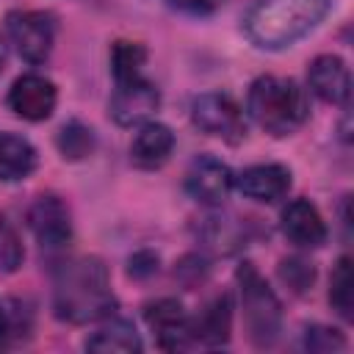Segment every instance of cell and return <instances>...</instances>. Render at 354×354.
<instances>
[{"label": "cell", "instance_id": "1", "mask_svg": "<svg viewBox=\"0 0 354 354\" xmlns=\"http://www.w3.org/2000/svg\"><path fill=\"white\" fill-rule=\"evenodd\" d=\"M116 299L111 293V277L100 257L64 260L53 274V310L61 321L88 324L111 315Z\"/></svg>", "mask_w": 354, "mask_h": 354}, {"label": "cell", "instance_id": "2", "mask_svg": "<svg viewBox=\"0 0 354 354\" xmlns=\"http://www.w3.org/2000/svg\"><path fill=\"white\" fill-rule=\"evenodd\" d=\"M329 6L332 0H254L243 30L260 50H285L307 36L326 17Z\"/></svg>", "mask_w": 354, "mask_h": 354}, {"label": "cell", "instance_id": "3", "mask_svg": "<svg viewBox=\"0 0 354 354\" xmlns=\"http://www.w3.org/2000/svg\"><path fill=\"white\" fill-rule=\"evenodd\" d=\"M246 111L257 127H263L274 138H282V136L296 133L307 122L310 102H307L304 88L296 80L263 75L249 86Z\"/></svg>", "mask_w": 354, "mask_h": 354}, {"label": "cell", "instance_id": "4", "mask_svg": "<svg viewBox=\"0 0 354 354\" xmlns=\"http://www.w3.org/2000/svg\"><path fill=\"white\" fill-rule=\"evenodd\" d=\"M243 304V326L257 348H271L282 332V304L268 282L252 263H241L235 271Z\"/></svg>", "mask_w": 354, "mask_h": 354}, {"label": "cell", "instance_id": "5", "mask_svg": "<svg viewBox=\"0 0 354 354\" xmlns=\"http://www.w3.org/2000/svg\"><path fill=\"white\" fill-rule=\"evenodd\" d=\"M6 30L19 58L28 64H41L50 58L55 44V22L44 11H11L6 17Z\"/></svg>", "mask_w": 354, "mask_h": 354}, {"label": "cell", "instance_id": "6", "mask_svg": "<svg viewBox=\"0 0 354 354\" xmlns=\"http://www.w3.org/2000/svg\"><path fill=\"white\" fill-rule=\"evenodd\" d=\"M191 122L207 133V136H218L230 144L241 141L243 133H246V124H243V113L238 108V102L230 97V94H221V91H207V94H199L194 102H191Z\"/></svg>", "mask_w": 354, "mask_h": 354}, {"label": "cell", "instance_id": "7", "mask_svg": "<svg viewBox=\"0 0 354 354\" xmlns=\"http://www.w3.org/2000/svg\"><path fill=\"white\" fill-rule=\"evenodd\" d=\"M28 227L36 235L41 249H64L72 238V216L69 207L64 205V199L53 196V194H41L33 199V205L28 207Z\"/></svg>", "mask_w": 354, "mask_h": 354}, {"label": "cell", "instance_id": "8", "mask_svg": "<svg viewBox=\"0 0 354 354\" xmlns=\"http://www.w3.org/2000/svg\"><path fill=\"white\" fill-rule=\"evenodd\" d=\"M158 105H160V91L155 88V83H149L147 77H136V80L116 83L108 111L116 124L133 127V124L149 122V116L158 111Z\"/></svg>", "mask_w": 354, "mask_h": 354}, {"label": "cell", "instance_id": "9", "mask_svg": "<svg viewBox=\"0 0 354 354\" xmlns=\"http://www.w3.org/2000/svg\"><path fill=\"white\" fill-rule=\"evenodd\" d=\"M232 188H235V174L230 171V166H224L210 155H199L185 171L188 196L207 207H218Z\"/></svg>", "mask_w": 354, "mask_h": 354}, {"label": "cell", "instance_id": "10", "mask_svg": "<svg viewBox=\"0 0 354 354\" xmlns=\"http://www.w3.org/2000/svg\"><path fill=\"white\" fill-rule=\"evenodd\" d=\"M8 108L28 119V122H44L53 116L55 102H58V88L50 77L44 75H22L14 80V86L8 88L6 97Z\"/></svg>", "mask_w": 354, "mask_h": 354}, {"label": "cell", "instance_id": "11", "mask_svg": "<svg viewBox=\"0 0 354 354\" xmlns=\"http://www.w3.org/2000/svg\"><path fill=\"white\" fill-rule=\"evenodd\" d=\"M144 318H147L149 329L155 332L160 348L177 351V348L191 346V340H194L191 318L185 315V310H183V304L177 299H169L166 296V299L149 301L144 307Z\"/></svg>", "mask_w": 354, "mask_h": 354}, {"label": "cell", "instance_id": "12", "mask_svg": "<svg viewBox=\"0 0 354 354\" xmlns=\"http://www.w3.org/2000/svg\"><path fill=\"white\" fill-rule=\"evenodd\" d=\"M282 232L299 249H318L326 243V221L310 199H293L282 210Z\"/></svg>", "mask_w": 354, "mask_h": 354}, {"label": "cell", "instance_id": "13", "mask_svg": "<svg viewBox=\"0 0 354 354\" xmlns=\"http://www.w3.org/2000/svg\"><path fill=\"white\" fill-rule=\"evenodd\" d=\"M307 83H310V91L329 105H346L348 102L351 75H348L346 61L337 55L326 53V55L313 58V64L307 69Z\"/></svg>", "mask_w": 354, "mask_h": 354}, {"label": "cell", "instance_id": "14", "mask_svg": "<svg viewBox=\"0 0 354 354\" xmlns=\"http://www.w3.org/2000/svg\"><path fill=\"white\" fill-rule=\"evenodd\" d=\"M290 169L282 163H257L235 177V188L254 202H277L290 191Z\"/></svg>", "mask_w": 354, "mask_h": 354}, {"label": "cell", "instance_id": "15", "mask_svg": "<svg viewBox=\"0 0 354 354\" xmlns=\"http://www.w3.org/2000/svg\"><path fill=\"white\" fill-rule=\"evenodd\" d=\"M174 149V133L160 122L138 124V133L130 144V158L138 169H160Z\"/></svg>", "mask_w": 354, "mask_h": 354}, {"label": "cell", "instance_id": "16", "mask_svg": "<svg viewBox=\"0 0 354 354\" xmlns=\"http://www.w3.org/2000/svg\"><path fill=\"white\" fill-rule=\"evenodd\" d=\"M230 329H232V299L227 293L216 296L199 313V318L191 321L194 340H199L205 346H224L230 340Z\"/></svg>", "mask_w": 354, "mask_h": 354}, {"label": "cell", "instance_id": "17", "mask_svg": "<svg viewBox=\"0 0 354 354\" xmlns=\"http://www.w3.org/2000/svg\"><path fill=\"white\" fill-rule=\"evenodd\" d=\"M39 163L36 147L17 133H0V180L17 183L33 174Z\"/></svg>", "mask_w": 354, "mask_h": 354}, {"label": "cell", "instance_id": "18", "mask_svg": "<svg viewBox=\"0 0 354 354\" xmlns=\"http://www.w3.org/2000/svg\"><path fill=\"white\" fill-rule=\"evenodd\" d=\"M86 348L88 351H141L144 346L130 321L111 318L86 340Z\"/></svg>", "mask_w": 354, "mask_h": 354}, {"label": "cell", "instance_id": "19", "mask_svg": "<svg viewBox=\"0 0 354 354\" xmlns=\"http://www.w3.org/2000/svg\"><path fill=\"white\" fill-rule=\"evenodd\" d=\"M147 64V47L138 41H113L111 47V72L116 83L144 77L141 69Z\"/></svg>", "mask_w": 354, "mask_h": 354}, {"label": "cell", "instance_id": "20", "mask_svg": "<svg viewBox=\"0 0 354 354\" xmlns=\"http://www.w3.org/2000/svg\"><path fill=\"white\" fill-rule=\"evenodd\" d=\"M55 147H58L61 158H66V160H83L86 155L94 152L97 138H94V130L86 127L83 122H66V124L58 130Z\"/></svg>", "mask_w": 354, "mask_h": 354}, {"label": "cell", "instance_id": "21", "mask_svg": "<svg viewBox=\"0 0 354 354\" xmlns=\"http://www.w3.org/2000/svg\"><path fill=\"white\" fill-rule=\"evenodd\" d=\"M329 304L332 310L343 318V321H351L354 318V290H351V260L343 254L332 271V279H329Z\"/></svg>", "mask_w": 354, "mask_h": 354}, {"label": "cell", "instance_id": "22", "mask_svg": "<svg viewBox=\"0 0 354 354\" xmlns=\"http://www.w3.org/2000/svg\"><path fill=\"white\" fill-rule=\"evenodd\" d=\"M25 260V249L22 241L17 235V230L11 227V221L0 213V271L14 274Z\"/></svg>", "mask_w": 354, "mask_h": 354}, {"label": "cell", "instance_id": "23", "mask_svg": "<svg viewBox=\"0 0 354 354\" xmlns=\"http://www.w3.org/2000/svg\"><path fill=\"white\" fill-rule=\"evenodd\" d=\"M279 279L293 290V293H304L310 290V285L315 282V268L313 263L301 260V257H285L279 263Z\"/></svg>", "mask_w": 354, "mask_h": 354}, {"label": "cell", "instance_id": "24", "mask_svg": "<svg viewBox=\"0 0 354 354\" xmlns=\"http://www.w3.org/2000/svg\"><path fill=\"white\" fill-rule=\"evenodd\" d=\"M304 348H307V351H315V354L343 351V348H346V337H343L340 329L313 324V326L304 329Z\"/></svg>", "mask_w": 354, "mask_h": 354}, {"label": "cell", "instance_id": "25", "mask_svg": "<svg viewBox=\"0 0 354 354\" xmlns=\"http://www.w3.org/2000/svg\"><path fill=\"white\" fill-rule=\"evenodd\" d=\"M127 271H130V277H138V279H144V277H152L155 271H158V254L155 252H136L130 260H127Z\"/></svg>", "mask_w": 354, "mask_h": 354}, {"label": "cell", "instance_id": "26", "mask_svg": "<svg viewBox=\"0 0 354 354\" xmlns=\"http://www.w3.org/2000/svg\"><path fill=\"white\" fill-rule=\"evenodd\" d=\"M171 8H180L185 14H213L224 6V0H166Z\"/></svg>", "mask_w": 354, "mask_h": 354}, {"label": "cell", "instance_id": "27", "mask_svg": "<svg viewBox=\"0 0 354 354\" xmlns=\"http://www.w3.org/2000/svg\"><path fill=\"white\" fill-rule=\"evenodd\" d=\"M11 315H8V310L0 304V348L8 343V337H11Z\"/></svg>", "mask_w": 354, "mask_h": 354}, {"label": "cell", "instance_id": "28", "mask_svg": "<svg viewBox=\"0 0 354 354\" xmlns=\"http://www.w3.org/2000/svg\"><path fill=\"white\" fill-rule=\"evenodd\" d=\"M3 64H6V47H3V41H0V72H3Z\"/></svg>", "mask_w": 354, "mask_h": 354}]
</instances>
